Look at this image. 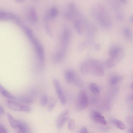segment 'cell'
Returning a JSON list of instances; mask_svg holds the SVG:
<instances>
[{"mask_svg": "<svg viewBox=\"0 0 133 133\" xmlns=\"http://www.w3.org/2000/svg\"><path fill=\"white\" fill-rule=\"evenodd\" d=\"M18 132L27 133L29 132L30 128L28 124L24 121L18 120V123L17 127Z\"/></svg>", "mask_w": 133, "mask_h": 133, "instance_id": "15", "label": "cell"}, {"mask_svg": "<svg viewBox=\"0 0 133 133\" xmlns=\"http://www.w3.org/2000/svg\"><path fill=\"white\" fill-rule=\"evenodd\" d=\"M90 89L94 94L98 95L100 93V89L98 85L94 82L90 83L89 85Z\"/></svg>", "mask_w": 133, "mask_h": 133, "instance_id": "22", "label": "cell"}, {"mask_svg": "<svg viewBox=\"0 0 133 133\" xmlns=\"http://www.w3.org/2000/svg\"><path fill=\"white\" fill-rule=\"evenodd\" d=\"M22 28L30 40L31 41L34 38L32 32L30 29L25 26Z\"/></svg>", "mask_w": 133, "mask_h": 133, "instance_id": "25", "label": "cell"}, {"mask_svg": "<svg viewBox=\"0 0 133 133\" xmlns=\"http://www.w3.org/2000/svg\"><path fill=\"white\" fill-rule=\"evenodd\" d=\"M90 14L99 25L105 29H109L112 26L111 20L106 8L99 3L95 4L90 9Z\"/></svg>", "mask_w": 133, "mask_h": 133, "instance_id": "1", "label": "cell"}, {"mask_svg": "<svg viewBox=\"0 0 133 133\" xmlns=\"http://www.w3.org/2000/svg\"><path fill=\"white\" fill-rule=\"evenodd\" d=\"M6 103L9 108L14 111L29 112L31 110V107L28 105L12 100H6Z\"/></svg>", "mask_w": 133, "mask_h": 133, "instance_id": "4", "label": "cell"}, {"mask_svg": "<svg viewBox=\"0 0 133 133\" xmlns=\"http://www.w3.org/2000/svg\"><path fill=\"white\" fill-rule=\"evenodd\" d=\"M27 18L31 23H35L37 20V17L35 8L33 7H29L27 11Z\"/></svg>", "mask_w": 133, "mask_h": 133, "instance_id": "14", "label": "cell"}, {"mask_svg": "<svg viewBox=\"0 0 133 133\" xmlns=\"http://www.w3.org/2000/svg\"><path fill=\"white\" fill-rule=\"evenodd\" d=\"M57 51L55 54L54 59L56 62L62 61L65 57L66 54V49L63 48Z\"/></svg>", "mask_w": 133, "mask_h": 133, "instance_id": "16", "label": "cell"}, {"mask_svg": "<svg viewBox=\"0 0 133 133\" xmlns=\"http://www.w3.org/2000/svg\"><path fill=\"white\" fill-rule=\"evenodd\" d=\"M66 82L69 84H72L78 87L83 85V82L79 77L73 70L69 69L66 71L64 74Z\"/></svg>", "mask_w": 133, "mask_h": 133, "instance_id": "3", "label": "cell"}, {"mask_svg": "<svg viewBox=\"0 0 133 133\" xmlns=\"http://www.w3.org/2000/svg\"><path fill=\"white\" fill-rule=\"evenodd\" d=\"M127 122L128 124L133 127V115H129L127 117Z\"/></svg>", "mask_w": 133, "mask_h": 133, "instance_id": "29", "label": "cell"}, {"mask_svg": "<svg viewBox=\"0 0 133 133\" xmlns=\"http://www.w3.org/2000/svg\"><path fill=\"white\" fill-rule=\"evenodd\" d=\"M122 79V76L120 75H114L110 77L109 79L110 83L112 85H115L121 82Z\"/></svg>", "mask_w": 133, "mask_h": 133, "instance_id": "19", "label": "cell"}, {"mask_svg": "<svg viewBox=\"0 0 133 133\" xmlns=\"http://www.w3.org/2000/svg\"><path fill=\"white\" fill-rule=\"evenodd\" d=\"M80 70L83 75H86L89 74L90 71V69L88 60L84 62L81 64Z\"/></svg>", "mask_w": 133, "mask_h": 133, "instance_id": "17", "label": "cell"}, {"mask_svg": "<svg viewBox=\"0 0 133 133\" xmlns=\"http://www.w3.org/2000/svg\"><path fill=\"white\" fill-rule=\"evenodd\" d=\"M31 42L35 48L41 63L42 64L44 61V56L42 46L41 43L35 38Z\"/></svg>", "mask_w": 133, "mask_h": 133, "instance_id": "13", "label": "cell"}, {"mask_svg": "<svg viewBox=\"0 0 133 133\" xmlns=\"http://www.w3.org/2000/svg\"><path fill=\"white\" fill-rule=\"evenodd\" d=\"M0 19L2 21H13L19 26L21 25L19 17L16 15L12 12L1 11Z\"/></svg>", "mask_w": 133, "mask_h": 133, "instance_id": "8", "label": "cell"}, {"mask_svg": "<svg viewBox=\"0 0 133 133\" xmlns=\"http://www.w3.org/2000/svg\"><path fill=\"white\" fill-rule=\"evenodd\" d=\"M90 116L93 121L97 123L104 125L107 124L104 117L97 111L94 110L91 111L90 113Z\"/></svg>", "mask_w": 133, "mask_h": 133, "instance_id": "10", "label": "cell"}, {"mask_svg": "<svg viewBox=\"0 0 133 133\" xmlns=\"http://www.w3.org/2000/svg\"><path fill=\"white\" fill-rule=\"evenodd\" d=\"M119 1L122 3L124 4H126L128 3L127 0H119Z\"/></svg>", "mask_w": 133, "mask_h": 133, "instance_id": "34", "label": "cell"}, {"mask_svg": "<svg viewBox=\"0 0 133 133\" xmlns=\"http://www.w3.org/2000/svg\"><path fill=\"white\" fill-rule=\"evenodd\" d=\"M8 131L5 128L3 125H0V133H7Z\"/></svg>", "mask_w": 133, "mask_h": 133, "instance_id": "31", "label": "cell"}, {"mask_svg": "<svg viewBox=\"0 0 133 133\" xmlns=\"http://www.w3.org/2000/svg\"><path fill=\"white\" fill-rule=\"evenodd\" d=\"M71 31L70 28L64 27L62 30L61 35V44L63 48L66 49L71 37Z\"/></svg>", "mask_w": 133, "mask_h": 133, "instance_id": "7", "label": "cell"}, {"mask_svg": "<svg viewBox=\"0 0 133 133\" xmlns=\"http://www.w3.org/2000/svg\"><path fill=\"white\" fill-rule=\"evenodd\" d=\"M36 92L34 90L31 91L29 94L19 96L15 99L17 102L24 104H30L34 101L35 97Z\"/></svg>", "mask_w": 133, "mask_h": 133, "instance_id": "12", "label": "cell"}, {"mask_svg": "<svg viewBox=\"0 0 133 133\" xmlns=\"http://www.w3.org/2000/svg\"><path fill=\"white\" fill-rule=\"evenodd\" d=\"M80 133H87L88 132V130L87 128L83 126L82 127L79 131Z\"/></svg>", "mask_w": 133, "mask_h": 133, "instance_id": "32", "label": "cell"}, {"mask_svg": "<svg viewBox=\"0 0 133 133\" xmlns=\"http://www.w3.org/2000/svg\"><path fill=\"white\" fill-rule=\"evenodd\" d=\"M111 121L112 124L118 129L122 130L125 129V125L121 121L116 119H113Z\"/></svg>", "mask_w": 133, "mask_h": 133, "instance_id": "23", "label": "cell"}, {"mask_svg": "<svg viewBox=\"0 0 133 133\" xmlns=\"http://www.w3.org/2000/svg\"><path fill=\"white\" fill-rule=\"evenodd\" d=\"M53 82L60 102L63 105H65L66 103V99L58 80L56 78H54Z\"/></svg>", "mask_w": 133, "mask_h": 133, "instance_id": "11", "label": "cell"}, {"mask_svg": "<svg viewBox=\"0 0 133 133\" xmlns=\"http://www.w3.org/2000/svg\"><path fill=\"white\" fill-rule=\"evenodd\" d=\"M68 129L71 131H74L75 129V123L74 120L72 118L69 119L68 122Z\"/></svg>", "mask_w": 133, "mask_h": 133, "instance_id": "27", "label": "cell"}, {"mask_svg": "<svg viewBox=\"0 0 133 133\" xmlns=\"http://www.w3.org/2000/svg\"><path fill=\"white\" fill-rule=\"evenodd\" d=\"M7 116L11 126L14 128H17L18 123V120L15 119L9 113H7Z\"/></svg>", "mask_w": 133, "mask_h": 133, "instance_id": "18", "label": "cell"}, {"mask_svg": "<svg viewBox=\"0 0 133 133\" xmlns=\"http://www.w3.org/2000/svg\"><path fill=\"white\" fill-rule=\"evenodd\" d=\"M116 18L119 21H122L124 19V17L121 14L118 13L116 15Z\"/></svg>", "mask_w": 133, "mask_h": 133, "instance_id": "30", "label": "cell"}, {"mask_svg": "<svg viewBox=\"0 0 133 133\" xmlns=\"http://www.w3.org/2000/svg\"><path fill=\"white\" fill-rule=\"evenodd\" d=\"M69 114V110L66 109L58 115L56 121V126L57 129H59L63 127L68 119Z\"/></svg>", "mask_w": 133, "mask_h": 133, "instance_id": "9", "label": "cell"}, {"mask_svg": "<svg viewBox=\"0 0 133 133\" xmlns=\"http://www.w3.org/2000/svg\"><path fill=\"white\" fill-rule=\"evenodd\" d=\"M0 92L5 98L11 100L15 99V97L1 85H0Z\"/></svg>", "mask_w": 133, "mask_h": 133, "instance_id": "20", "label": "cell"}, {"mask_svg": "<svg viewBox=\"0 0 133 133\" xmlns=\"http://www.w3.org/2000/svg\"><path fill=\"white\" fill-rule=\"evenodd\" d=\"M57 103L56 98L54 97H51L48 107V110L49 111L52 110L55 106Z\"/></svg>", "mask_w": 133, "mask_h": 133, "instance_id": "26", "label": "cell"}, {"mask_svg": "<svg viewBox=\"0 0 133 133\" xmlns=\"http://www.w3.org/2000/svg\"><path fill=\"white\" fill-rule=\"evenodd\" d=\"M130 87L131 89L133 90V83L131 84Z\"/></svg>", "mask_w": 133, "mask_h": 133, "instance_id": "40", "label": "cell"}, {"mask_svg": "<svg viewBox=\"0 0 133 133\" xmlns=\"http://www.w3.org/2000/svg\"><path fill=\"white\" fill-rule=\"evenodd\" d=\"M5 114V111L3 107L1 106L0 107V116L4 115Z\"/></svg>", "mask_w": 133, "mask_h": 133, "instance_id": "33", "label": "cell"}, {"mask_svg": "<svg viewBox=\"0 0 133 133\" xmlns=\"http://www.w3.org/2000/svg\"><path fill=\"white\" fill-rule=\"evenodd\" d=\"M14 1L17 3H20L24 1L25 0H14Z\"/></svg>", "mask_w": 133, "mask_h": 133, "instance_id": "35", "label": "cell"}, {"mask_svg": "<svg viewBox=\"0 0 133 133\" xmlns=\"http://www.w3.org/2000/svg\"><path fill=\"white\" fill-rule=\"evenodd\" d=\"M124 34L125 37L129 41L133 39V35L131 31L128 28H125L124 30Z\"/></svg>", "mask_w": 133, "mask_h": 133, "instance_id": "24", "label": "cell"}, {"mask_svg": "<svg viewBox=\"0 0 133 133\" xmlns=\"http://www.w3.org/2000/svg\"><path fill=\"white\" fill-rule=\"evenodd\" d=\"M88 104V98L86 92L84 90H81L78 93L77 99V110L78 111L83 110L87 108Z\"/></svg>", "mask_w": 133, "mask_h": 133, "instance_id": "5", "label": "cell"}, {"mask_svg": "<svg viewBox=\"0 0 133 133\" xmlns=\"http://www.w3.org/2000/svg\"><path fill=\"white\" fill-rule=\"evenodd\" d=\"M95 48L96 49H97L98 50H99V49H100V46L98 45H96V46H95Z\"/></svg>", "mask_w": 133, "mask_h": 133, "instance_id": "38", "label": "cell"}, {"mask_svg": "<svg viewBox=\"0 0 133 133\" xmlns=\"http://www.w3.org/2000/svg\"><path fill=\"white\" fill-rule=\"evenodd\" d=\"M48 97L47 95L45 94L42 96L41 99V104L43 107L45 106L48 102Z\"/></svg>", "mask_w": 133, "mask_h": 133, "instance_id": "28", "label": "cell"}, {"mask_svg": "<svg viewBox=\"0 0 133 133\" xmlns=\"http://www.w3.org/2000/svg\"><path fill=\"white\" fill-rule=\"evenodd\" d=\"M89 62L90 71L93 74L97 77H101L105 74L104 65L101 61L97 59H90Z\"/></svg>", "mask_w": 133, "mask_h": 133, "instance_id": "2", "label": "cell"}, {"mask_svg": "<svg viewBox=\"0 0 133 133\" xmlns=\"http://www.w3.org/2000/svg\"><path fill=\"white\" fill-rule=\"evenodd\" d=\"M124 54L123 48L118 52L109 58L106 61L104 66L108 68L113 67L118 64L123 58Z\"/></svg>", "mask_w": 133, "mask_h": 133, "instance_id": "6", "label": "cell"}, {"mask_svg": "<svg viewBox=\"0 0 133 133\" xmlns=\"http://www.w3.org/2000/svg\"><path fill=\"white\" fill-rule=\"evenodd\" d=\"M58 13V10L56 7L55 6L52 7L49 11L47 17L45 18L53 19L57 16Z\"/></svg>", "mask_w": 133, "mask_h": 133, "instance_id": "21", "label": "cell"}, {"mask_svg": "<svg viewBox=\"0 0 133 133\" xmlns=\"http://www.w3.org/2000/svg\"><path fill=\"white\" fill-rule=\"evenodd\" d=\"M129 97L130 99L133 100V92L130 94Z\"/></svg>", "mask_w": 133, "mask_h": 133, "instance_id": "37", "label": "cell"}, {"mask_svg": "<svg viewBox=\"0 0 133 133\" xmlns=\"http://www.w3.org/2000/svg\"><path fill=\"white\" fill-rule=\"evenodd\" d=\"M129 132L130 133H133V127L130 128L129 130Z\"/></svg>", "mask_w": 133, "mask_h": 133, "instance_id": "39", "label": "cell"}, {"mask_svg": "<svg viewBox=\"0 0 133 133\" xmlns=\"http://www.w3.org/2000/svg\"><path fill=\"white\" fill-rule=\"evenodd\" d=\"M130 21L133 23V15L130 16L129 17Z\"/></svg>", "mask_w": 133, "mask_h": 133, "instance_id": "36", "label": "cell"}]
</instances>
